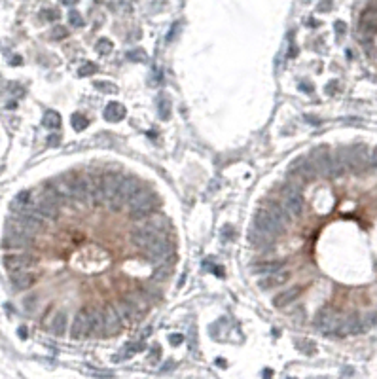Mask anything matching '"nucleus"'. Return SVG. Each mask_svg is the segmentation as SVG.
<instances>
[{
	"label": "nucleus",
	"instance_id": "obj_1",
	"mask_svg": "<svg viewBox=\"0 0 377 379\" xmlns=\"http://www.w3.org/2000/svg\"><path fill=\"white\" fill-rule=\"evenodd\" d=\"M127 205H129V211H131V218L140 220V218H146L148 214L154 213V209H156V205H158V199H156V196H154L150 190L142 188L139 194H135V196L129 199Z\"/></svg>",
	"mask_w": 377,
	"mask_h": 379
},
{
	"label": "nucleus",
	"instance_id": "obj_2",
	"mask_svg": "<svg viewBox=\"0 0 377 379\" xmlns=\"http://www.w3.org/2000/svg\"><path fill=\"white\" fill-rule=\"evenodd\" d=\"M142 188H144L142 182H139L137 179H133V177H123V179L119 180L118 192L114 194L112 199L108 201V203H110V209H112V211H119L123 205L129 203V199H131L135 194H139Z\"/></svg>",
	"mask_w": 377,
	"mask_h": 379
},
{
	"label": "nucleus",
	"instance_id": "obj_3",
	"mask_svg": "<svg viewBox=\"0 0 377 379\" xmlns=\"http://www.w3.org/2000/svg\"><path fill=\"white\" fill-rule=\"evenodd\" d=\"M146 254L150 258V264H171L173 262V252H175V245L169 239H165V235H159L158 239H154L146 248Z\"/></svg>",
	"mask_w": 377,
	"mask_h": 379
},
{
	"label": "nucleus",
	"instance_id": "obj_4",
	"mask_svg": "<svg viewBox=\"0 0 377 379\" xmlns=\"http://www.w3.org/2000/svg\"><path fill=\"white\" fill-rule=\"evenodd\" d=\"M313 324L317 326L318 330L322 332V334H326V336H336L339 338V326H341V317H339L338 313L334 311V309H328V307H324V309H320L317 315H315V320H313Z\"/></svg>",
	"mask_w": 377,
	"mask_h": 379
},
{
	"label": "nucleus",
	"instance_id": "obj_5",
	"mask_svg": "<svg viewBox=\"0 0 377 379\" xmlns=\"http://www.w3.org/2000/svg\"><path fill=\"white\" fill-rule=\"evenodd\" d=\"M280 194H282V205L288 209V213L292 216L301 214V211H303V198L298 192V188L294 184H284Z\"/></svg>",
	"mask_w": 377,
	"mask_h": 379
},
{
	"label": "nucleus",
	"instance_id": "obj_6",
	"mask_svg": "<svg viewBox=\"0 0 377 379\" xmlns=\"http://www.w3.org/2000/svg\"><path fill=\"white\" fill-rule=\"evenodd\" d=\"M282 228H284V226H280L277 220L273 218L265 209L256 211V214H254V230H258L262 233H267V235L275 237V235H279V233L282 231Z\"/></svg>",
	"mask_w": 377,
	"mask_h": 379
},
{
	"label": "nucleus",
	"instance_id": "obj_7",
	"mask_svg": "<svg viewBox=\"0 0 377 379\" xmlns=\"http://www.w3.org/2000/svg\"><path fill=\"white\" fill-rule=\"evenodd\" d=\"M89 334H91V315L87 309H80L70 324V338L83 339Z\"/></svg>",
	"mask_w": 377,
	"mask_h": 379
},
{
	"label": "nucleus",
	"instance_id": "obj_8",
	"mask_svg": "<svg viewBox=\"0 0 377 379\" xmlns=\"http://www.w3.org/2000/svg\"><path fill=\"white\" fill-rule=\"evenodd\" d=\"M31 265H34V258L29 256V254H8V256H4V267L10 273L29 269Z\"/></svg>",
	"mask_w": 377,
	"mask_h": 379
},
{
	"label": "nucleus",
	"instance_id": "obj_9",
	"mask_svg": "<svg viewBox=\"0 0 377 379\" xmlns=\"http://www.w3.org/2000/svg\"><path fill=\"white\" fill-rule=\"evenodd\" d=\"M121 326H123V320L119 319L116 307H108L104 311V330H102V334L104 336H114L121 330Z\"/></svg>",
	"mask_w": 377,
	"mask_h": 379
},
{
	"label": "nucleus",
	"instance_id": "obj_10",
	"mask_svg": "<svg viewBox=\"0 0 377 379\" xmlns=\"http://www.w3.org/2000/svg\"><path fill=\"white\" fill-rule=\"evenodd\" d=\"M159 233L156 230H152V228H148V226H144V228H137L133 233H131V241L140 247V248H146L150 243L154 239H158Z\"/></svg>",
	"mask_w": 377,
	"mask_h": 379
},
{
	"label": "nucleus",
	"instance_id": "obj_11",
	"mask_svg": "<svg viewBox=\"0 0 377 379\" xmlns=\"http://www.w3.org/2000/svg\"><path fill=\"white\" fill-rule=\"evenodd\" d=\"M265 211L277 220L280 226H286V224L290 222V218H292V214L288 213V209H286L282 203H277V201H267Z\"/></svg>",
	"mask_w": 377,
	"mask_h": 379
},
{
	"label": "nucleus",
	"instance_id": "obj_12",
	"mask_svg": "<svg viewBox=\"0 0 377 379\" xmlns=\"http://www.w3.org/2000/svg\"><path fill=\"white\" fill-rule=\"evenodd\" d=\"M284 262H280V260H265V262H260L256 264L254 267H252V271L256 273V275H271V273H277V271H282L284 269Z\"/></svg>",
	"mask_w": 377,
	"mask_h": 379
},
{
	"label": "nucleus",
	"instance_id": "obj_13",
	"mask_svg": "<svg viewBox=\"0 0 377 379\" xmlns=\"http://www.w3.org/2000/svg\"><path fill=\"white\" fill-rule=\"evenodd\" d=\"M286 280H288V273L277 271V273H271V275H263V279H260L258 286L262 290H273L277 286H282Z\"/></svg>",
	"mask_w": 377,
	"mask_h": 379
},
{
	"label": "nucleus",
	"instance_id": "obj_14",
	"mask_svg": "<svg viewBox=\"0 0 377 379\" xmlns=\"http://www.w3.org/2000/svg\"><path fill=\"white\" fill-rule=\"evenodd\" d=\"M10 279H12V284H14L16 290H27V288H31V286L34 284V275H31L27 269H23V271H14Z\"/></svg>",
	"mask_w": 377,
	"mask_h": 379
},
{
	"label": "nucleus",
	"instance_id": "obj_15",
	"mask_svg": "<svg viewBox=\"0 0 377 379\" xmlns=\"http://www.w3.org/2000/svg\"><path fill=\"white\" fill-rule=\"evenodd\" d=\"M116 311H118L119 319L123 320V322H131V320L135 319V315H137V305H135L133 299L125 298L123 301H119L118 305H116Z\"/></svg>",
	"mask_w": 377,
	"mask_h": 379
},
{
	"label": "nucleus",
	"instance_id": "obj_16",
	"mask_svg": "<svg viewBox=\"0 0 377 379\" xmlns=\"http://www.w3.org/2000/svg\"><path fill=\"white\" fill-rule=\"evenodd\" d=\"M299 286H294V288H288V290H282L279 296L273 298V305L275 307H286V305H290V303H294L299 296Z\"/></svg>",
	"mask_w": 377,
	"mask_h": 379
},
{
	"label": "nucleus",
	"instance_id": "obj_17",
	"mask_svg": "<svg viewBox=\"0 0 377 379\" xmlns=\"http://www.w3.org/2000/svg\"><path fill=\"white\" fill-rule=\"evenodd\" d=\"M31 243H33L31 237H23L17 233H6V237L2 239V247H6V248H27V247H31Z\"/></svg>",
	"mask_w": 377,
	"mask_h": 379
},
{
	"label": "nucleus",
	"instance_id": "obj_18",
	"mask_svg": "<svg viewBox=\"0 0 377 379\" xmlns=\"http://www.w3.org/2000/svg\"><path fill=\"white\" fill-rule=\"evenodd\" d=\"M66 324H68V315H66V311H57V313L53 315V319H51L49 330H51L53 336H65Z\"/></svg>",
	"mask_w": 377,
	"mask_h": 379
},
{
	"label": "nucleus",
	"instance_id": "obj_19",
	"mask_svg": "<svg viewBox=\"0 0 377 379\" xmlns=\"http://www.w3.org/2000/svg\"><path fill=\"white\" fill-rule=\"evenodd\" d=\"M273 237L271 235H267V233H262V231H258V230H252L250 231V243L256 247V248H260V250H267V248H271L269 245H273Z\"/></svg>",
	"mask_w": 377,
	"mask_h": 379
},
{
	"label": "nucleus",
	"instance_id": "obj_20",
	"mask_svg": "<svg viewBox=\"0 0 377 379\" xmlns=\"http://www.w3.org/2000/svg\"><path fill=\"white\" fill-rule=\"evenodd\" d=\"M104 118L108 121H119L125 118V108L119 102H110L104 108Z\"/></svg>",
	"mask_w": 377,
	"mask_h": 379
},
{
	"label": "nucleus",
	"instance_id": "obj_21",
	"mask_svg": "<svg viewBox=\"0 0 377 379\" xmlns=\"http://www.w3.org/2000/svg\"><path fill=\"white\" fill-rule=\"evenodd\" d=\"M29 205H33V201H31V192H19L14 199H12V203H10V209H12V213L16 214V213H19V211H23V209H27Z\"/></svg>",
	"mask_w": 377,
	"mask_h": 379
},
{
	"label": "nucleus",
	"instance_id": "obj_22",
	"mask_svg": "<svg viewBox=\"0 0 377 379\" xmlns=\"http://www.w3.org/2000/svg\"><path fill=\"white\" fill-rule=\"evenodd\" d=\"M89 315H91V334L100 336L104 330V311L95 309V311H89Z\"/></svg>",
	"mask_w": 377,
	"mask_h": 379
},
{
	"label": "nucleus",
	"instance_id": "obj_23",
	"mask_svg": "<svg viewBox=\"0 0 377 379\" xmlns=\"http://www.w3.org/2000/svg\"><path fill=\"white\" fill-rule=\"evenodd\" d=\"M44 127H48V129H57L61 125V116L55 112V110H48L46 114H44Z\"/></svg>",
	"mask_w": 377,
	"mask_h": 379
},
{
	"label": "nucleus",
	"instance_id": "obj_24",
	"mask_svg": "<svg viewBox=\"0 0 377 379\" xmlns=\"http://www.w3.org/2000/svg\"><path fill=\"white\" fill-rule=\"evenodd\" d=\"M127 59L131 61V63H146L148 55H146V51L142 48H133V49L127 51Z\"/></svg>",
	"mask_w": 377,
	"mask_h": 379
},
{
	"label": "nucleus",
	"instance_id": "obj_25",
	"mask_svg": "<svg viewBox=\"0 0 377 379\" xmlns=\"http://www.w3.org/2000/svg\"><path fill=\"white\" fill-rule=\"evenodd\" d=\"M296 347H298L303 355H307V357L315 355V351H317L315 343H313V341H307V339H298V341H296Z\"/></svg>",
	"mask_w": 377,
	"mask_h": 379
},
{
	"label": "nucleus",
	"instance_id": "obj_26",
	"mask_svg": "<svg viewBox=\"0 0 377 379\" xmlns=\"http://www.w3.org/2000/svg\"><path fill=\"white\" fill-rule=\"evenodd\" d=\"M171 100L167 99V97H163V99L159 100V118L161 120H169L171 118Z\"/></svg>",
	"mask_w": 377,
	"mask_h": 379
},
{
	"label": "nucleus",
	"instance_id": "obj_27",
	"mask_svg": "<svg viewBox=\"0 0 377 379\" xmlns=\"http://www.w3.org/2000/svg\"><path fill=\"white\" fill-rule=\"evenodd\" d=\"M70 123H72V127H74L76 131H83V129L87 127V118H85L83 114L76 112V114H72V118H70Z\"/></svg>",
	"mask_w": 377,
	"mask_h": 379
},
{
	"label": "nucleus",
	"instance_id": "obj_28",
	"mask_svg": "<svg viewBox=\"0 0 377 379\" xmlns=\"http://www.w3.org/2000/svg\"><path fill=\"white\" fill-rule=\"evenodd\" d=\"M97 70H99V66L95 65V63H85L83 66H80L78 74L83 78V76H93V74H97Z\"/></svg>",
	"mask_w": 377,
	"mask_h": 379
},
{
	"label": "nucleus",
	"instance_id": "obj_29",
	"mask_svg": "<svg viewBox=\"0 0 377 379\" xmlns=\"http://www.w3.org/2000/svg\"><path fill=\"white\" fill-rule=\"evenodd\" d=\"M93 85H95L99 91H102V93H118L116 83H110V82H95Z\"/></svg>",
	"mask_w": 377,
	"mask_h": 379
},
{
	"label": "nucleus",
	"instance_id": "obj_30",
	"mask_svg": "<svg viewBox=\"0 0 377 379\" xmlns=\"http://www.w3.org/2000/svg\"><path fill=\"white\" fill-rule=\"evenodd\" d=\"M97 51H99L100 55H108L112 51V42L108 40V38H100L97 42Z\"/></svg>",
	"mask_w": 377,
	"mask_h": 379
},
{
	"label": "nucleus",
	"instance_id": "obj_31",
	"mask_svg": "<svg viewBox=\"0 0 377 379\" xmlns=\"http://www.w3.org/2000/svg\"><path fill=\"white\" fill-rule=\"evenodd\" d=\"M68 23H70V27H76V29L83 27V19H82V16L78 12H70L68 14Z\"/></svg>",
	"mask_w": 377,
	"mask_h": 379
},
{
	"label": "nucleus",
	"instance_id": "obj_32",
	"mask_svg": "<svg viewBox=\"0 0 377 379\" xmlns=\"http://www.w3.org/2000/svg\"><path fill=\"white\" fill-rule=\"evenodd\" d=\"M68 36V31H66V27H55L53 31H51V38L53 40H63V38H66Z\"/></svg>",
	"mask_w": 377,
	"mask_h": 379
},
{
	"label": "nucleus",
	"instance_id": "obj_33",
	"mask_svg": "<svg viewBox=\"0 0 377 379\" xmlns=\"http://www.w3.org/2000/svg\"><path fill=\"white\" fill-rule=\"evenodd\" d=\"M362 320H364V324H366V328L370 330L372 326H376V324H377V313H368L366 317H362Z\"/></svg>",
	"mask_w": 377,
	"mask_h": 379
},
{
	"label": "nucleus",
	"instance_id": "obj_34",
	"mask_svg": "<svg viewBox=\"0 0 377 379\" xmlns=\"http://www.w3.org/2000/svg\"><path fill=\"white\" fill-rule=\"evenodd\" d=\"M42 17L48 21H53L59 17V12H57V10H44V12H42Z\"/></svg>",
	"mask_w": 377,
	"mask_h": 379
},
{
	"label": "nucleus",
	"instance_id": "obj_35",
	"mask_svg": "<svg viewBox=\"0 0 377 379\" xmlns=\"http://www.w3.org/2000/svg\"><path fill=\"white\" fill-rule=\"evenodd\" d=\"M338 89H339V82H338V80L330 82V83L326 85V93H328V95H334V93H336Z\"/></svg>",
	"mask_w": 377,
	"mask_h": 379
},
{
	"label": "nucleus",
	"instance_id": "obj_36",
	"mask_svg": "<svg viewBox=\"0 0 377 379\" xmlns=\"http://www.w3.org/2000/svg\"><path fill=\"white\" fill-rule=\"evenodd\" d=\"M231 237H233V230H231V226H226L222 230V241H229Z\"/></svg>",
	"mask_w": 377,
	"mask_h": 379
},
{
	"label": "nucleus",
	"instance_id": "obj_37",
	"mask_svg": "<svg viewBox=\"0 0 377 379\" xmlns=\"http://www.w3.org/2000/svg\"><path fill=\"white\" fill-rule=\"evenodd\" d=\"M298 87L301 89V91H305V93H313V85H311L309 82L301 80V82L298 83Z\"/></svg>",
	"mask_w": 377,
	"mask_h": 379
},
{
	"label": "nucleus",
	"instance_id": "obj_38",
	"mask_svg": "<svg viewBox=\"0 0 377 379\" xmlns=\"http://www.w3.org/2000/svg\"><path fill=\"white\" fill-rule=\"evenodd\" d=\"M34 303H36V296H31V298H27V299H25V309H27V311H33V309L36 307Z\"/></svg>",
	"mask_w": 377,
	"mask_h": 379
},
{
	"label": "nucleus",
	"instance_id": "obj_39",
	"mask_svg": "<svg viewBox=\"0 0 377 379\" xmlns=\"http://www.w3.org/2000/svg\"><path fill=\"white\" fill-rule=\"evenodd\" d=\"M48 144H49V146H59L61 137L59 135H49V137H48Z\"/></svg>",
	"mask_w": 377,
	"mask_h": 379
},
{
	"label": "nucleus",
	"instance_id": "obj_40",
	"mask_svg": "<svg viewBox=\"0 0 377 379\" xmlns=\"http://www.w3.org/2000/svg\"><path fill=\"white\" fill-rule=\"evenodd\" d=\"M8 89H12V91H16L14 95H21V93H23V89H21V85H17V83H8Z\"/></svg>",
	"mask_w": 377,
	"mask_h": 379
},
{
	"label": "nucleus",
	"instance_id": "obj_41",
	"mask_svg": "<svg viewBox=\"0 0 377 379\" xmlns=\"http://www.w3.org/2000/svg\"><path fill=\"white\" fill-rule=\"evenodd\" d=\"M169 339H171V343H173V345H180V343H182V339H184V338H182L180 334H173V336H171Z\"/></svg>",
	"mask_w": 377,
	"mask_h": 379
},
{
	"label": "nucleus",
	"instance_id": "obj_42",
	"mask_svg": "<svg viewBox=\"0 0 377 379\" xmlns=\"http://www.w3.org/2000/svg\"><path fill=\"white\" fill-rule=\"evenodd\" d=\"M370 163H372L374 167H377V146L372 150V154H370Z\"/></svg>",
	"mask_w": 377,
	"mask_h": 379
},
{
	"label": "nucleus",
	"instance_id": "obj_43",
	"mask_svg": "<svg viewBox=\"0 0 377 379\" xmlns=\"http://www.w3.org/2000/svg\"><path fill=\"white\" fill-rule=\"evenodd\" d=\"M305 120L309 121L311 125H320V120H318V118H315V116H309V114H307V116H305Z\"/></svg>",
	"mask_w": 377,
	"mask_h": 379
},
{
	"label": "nucleus",
	"instance_id": "obj_44",
	"mask_svg": "<svg viewBox=\"0 0 377 379\" xmlns=\"http://www.w3.org/2000/svg\"><path fill=\"white\" fill-rule=\"evenodd\" d=\"M330 6H332V4H330V0H324V4H320V6H318V10H320V12H326V10H330Z\"/></svg>",
	"mask_w": 377,
	"mask_h": 379
},
{
	"label": "nucleus",
	"instance_id": "obj_45",
	"mask_svg": "<svg viewBox=\"0 0 377 379\" xmlns=\"http://www.w3.org/2000/svg\"><path fill=\"white\" fill-rule=\"evenodd\" d=\"M336 31H338L339 34H343V33H345V23L338 21V23H336Z\"/></svg>",
	"mask_w": 377,
	"mask_h": 379
},
{
	"label": "nucleus",
	"instance_id": "obj_46",
	"mask_svg": "<svg viewBox=\"0 0 377 379\" xmlns=\"http://www.w3.org/2000/svg\"><path fill=\"white\" fill-rule=\"evenodd\" d=\"M154 275H156V279H163V277L167 275V269H158Z\"/></svg>",
	"mask_w": 377,
	"mask_h": 379
},
{
	"label": "nucleus",
	"instance_id": "obj_47",
	"mask_svg": "<svg viewBox=\"0 0 377 379\" xmlns=\"http://www.w3.org/2000/svg\"><path fill=\"white\" fill-rule=\"evenodd\" d=\"M158 355H159V347H152V353H150V359H152V360H156V359H158Z\"/></svg>",
	"mask_w": 377,
	"mask_h": 379
},
{
	"label": "nucleus",
	"instance_id": "obj_48",
	"mask_svg": "<svg viewBox=\"0 0 377 379\" xmlns=\"http://www.w3.org/2000/svg\"><path fill=\"white\" fill-rule=\"evenodd\" d=\"M19 334H21V338H27V330H25V328H19Z\"/></svg>",
	"mask_w": 377,
	"mask_h": 379
},
{
	"label": "nucleus",
	"instance_id": "obj_49",
	"mask_svg": "<svg viewBox=\"0 0 377 379\" xmlns=\"http://www.w3.org/2000/svg\"><path fill=\"white\" fill-rule=\"evenodd\" d=\"M19 63H21V57H14V63H12V65H19Z\"/></svg>",
	"mask_w": 377,
	"mask_h": 379
},
{
	"label": "nucleus",
	"instance_id": "obj_50",
	"mask_svg": "<svg viewBox=\"0 0 377 379\" xmlns=\"http://www.w3.org/2000/svg\"><path fill=\"white\" fill-rule=\"evenodd\" d=\"M61 2H63V4H74L76 0H61Z\"/></svg>",
	"mask_w": 377,
	"mask_h": 379
}]
</instances>
